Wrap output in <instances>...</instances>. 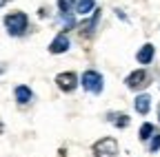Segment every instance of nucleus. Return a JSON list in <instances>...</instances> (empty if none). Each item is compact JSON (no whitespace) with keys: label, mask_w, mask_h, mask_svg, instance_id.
Segmentation results:
<instances>
[{"label":"nucleus","mask_w":160,"mask_h":157,"mask_svg":"<svg viewBox=\"0 0 160 157\" xmlns=\"http://www.w3.org/2000/svg\"><path fill=\"white\" fill-rule=\"evenodd\" d=\"M93 7H96L93 0H78V13H82V16H87L89 11H93Z\"/></svg>","instance_id":"11"},{"label":"nucleus","mask_w":160,"mask_h":157,"mask_svg":"<svg viewBox=\"0 0 160 157\" xmlns=\"http://www.w3.org/2000/svg\"><path fill=\"white\" fill-rule=\"evenodd\" d=\"M153 133H156V128H153V124H142L140 126V140H149V137H153Z\"/></svg>","instance_id":"13"},{"label":"nucleus","mask_w":160,"mask_h":157,"mask_svg":"<svg viewBox=\"0 0 160 157\" xmlns=\"http://www.w3.org/2000/svg\"><path fill=\"white\" fill-rule=\"evenodd\" d=\"M69 49V38L65 35V31L62 33H58L53 40H51V44H49V51L53 53V55H58V53H65Z\"/></svg>","instance_id":"7"},{"label":"nucleus","mask_w":160,"mask_h":157,"mask_svg":"<svg viewBox=\"0 0 160 157\" xmlns=\"http://www.w3.org/2000/svg\"><path fill=\"white\" fill-rule=\"evenodd\" d=\"M118 155V142L113 137H102L93 144V157H116Z\"/></svg>","instance_id":"2"},{"label":"nucleus","mask_w":160,"mask_h":157,"mask_svg":"<svg viewBox=\"0 0 160 157\" xmlns=\"http://www.w3.org/2000/svg\"><path fill=\"white\" fill-rule=\"evenodd\" d=\"M98 20H100V11H93V16L89 18L87 22H82L78 27V33H80V38H91L93 35V31H96V25H98Z\"/></svg>","instance_id":"6"},{"label":"nucleus","mask_w":160,"mask_h":157,"mask_svg":"<svg viewBox=\"0 0 160 157\" xmlns=\"http://www.w3.org/2000/svg\"><path fill=\"white\" fill-rule=\"evenodd\" d=\"M125 82H127V86H129L131 91H136V89H145V86L149 84V73L142 71V69H138V71H133V73L127 75Z\"/></svg>","instance_id":"5"},{"label":"nucleus","mask_w":160,"mask_h":157,"mask_svg":"<svg viewBox=\"0 0 160 157\" xmlns=\"http://www.w3.org/2000/svg\"><path fill=\"white\" fill-rule=\"evenodd\" d=\"M58 7H60V11H62V16H65V13H69V11H71L73 0H58Z\"/></svg>","instance_id":"15"},{"label":"nucleus","mask_w":160,"mask_h":157,"mask_svg":"<svg viewBox=\"0 0 160 157\" xmlns=\"http://www.w3.org/2000/svg\"><path fill=\"white\" fill-rule=\"evenodd\" d=\"M82 86L89 91V93H102V75H100L98 71H85L82 73Z\"/></svg>","instance_id":"3"},{"label":"nucleus","mask_w":160,"mask_h":157,"mask_svg":"<svg viewBox=\"0 0 160 157\" xmlns=\"http://www.w3.org/2000/svg\"><path fill=\"white\" fill-rule=\"evenodd\" d=\"M149 150H151V153H158V150H160V133H158V131L153 133L151 142H149Z\"/></svg>","instance_id":"14"},{"label":"nucleus","mask_w":160,"mask_h":157,"mask_svg":"<svg viewBox=\"0 0 160 157\" xmlns=\"http://www.w3.org/2000/svg\"><path fill=\"white\" fill-rule=\"evenodd\" d=\"M0 73H5V67H0Z\"/></svg>","instance_id":"17"},{"label":"nucleus","mask_w":160,"mask_h":157,"mask_svg":"<svg viewBox=\"0 0 160 157\" xmlns=\"http://www.w3.org/2000/svg\"><path fill=\"white\" fill-rule=\"evenodd\" d=\"M56 84L60 91H65V93H71L76 86H78V75L73 71H67V73H58L56 75Z\"/></svg>","instance_id":"4"},{"label":"nucleus","mask_w":160,"mask_h":157,"mask_svg":"<svg viewBox=\"0 0 160 157\" xmlns=\"http://www.w3.org/2000/svg\"><path fill=\"white\" fill-rule=\"evenodd\" d=\"M133 106H136V111L140 113V115H147L149 113V106H151V97L149 95H138L136 100H133Z\"/></svg>","instance_id":"8"},{"label":"nucleus","mask_w":160,"mask_h":157,"mask_svg":"<svg viewBox=\"0 0 160 157\" xmlns=\"http://www.w3.org/2000/svg\"><path fill=\"white\" fill-rule=\"evenodd\" d=\"M111 122H113V126H118V128H125V126H129V117H127L125 113L111 115Z\"/></svg>","instance_id":"12"},{"label":"nucleus","mask_w":160,"mask_h":157,"mask_svg":"<svg viewBox=\"0 0 160 157\" xmlns=\"http://www.w3.org/2000/svg\"><path fill=\"white\" fill-rule=\"evenodd\" d=\"M153 53H156L153 44H145L142 49L138 51V55H136V58H138V62H140V64H149V62L153 60Z\"/></svg>","instance_id":"9"},{"label":"nucleus","mask_w":160,"mask_h":157,"mask_svg":"<svg viewBox=\"0 0 160 157\" xmlns=\"http://www.w3.org/2000/svg\"><path fill=\"white\" fill-rule=\"evenodd\" d=\"M5 27L9 31V35H22L29 27V18L25 11H13L5 16Z\"/></svg>","instance_id":"1"},{"label":"nucleus","mask_w":160,"mask_h":157,"mask_svg":"<svg viewBox=\"0 0 160 157\" xmlns=\"http://www.w3.org/2000/svg\"><path fill=\"white\" fill-rule=\"evenodd\" d=\"M158 120H160V109H158Z\"/></svg>","instance_id":"18"},{"label":"nucleus","mask_w":160,"mask_h":157,"mask_svg":"<svg viewBox=\"0 0 160 157\" xmlns=\"http://www.w3.org/2000/svg\"><path fill=\"white\" fill-rule=\"evenodd\" d=\"M5 2H7V0H0V7H2V5H5Z\"/></svg>","instance_id":"16"},{"label":"nucleus","mask_w":160,"mask_h":157,"mask_svg":"<svg viewBox=\"0 0 160 157\" xmlns=\"http://www.w3.org/2000/svg\"><path fill=\"white\" fill-rule=\"evenodd\" d=\"M0 131H2V124H0Z\"/></svg>","instance_id":"19"},{"label":"nucleus","mask_w":160,"mask_h":157,"mask_svg":"<svg viewBox=\"0 0 160 157\" xmlns=\"http://www.w3.org/2000/svg\"><path fill=\"white\" fill-rule=\"evenodd\" d=\"M31 97H33V93H31L29 86H25V84L16 86V100H18V104H27V102H31Z\"/></svg>","instance_id":"10"}]
</instances>
